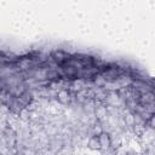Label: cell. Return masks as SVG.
<instances>
[{"instance_id":"obj_1","label":"cell","mask_w":155,"mask_h":155,"mask_svg":"<svg viewBox=\"0 0 155 155\" xmlns=\"http://www.w3.org/2000/svg\"><path fill=\"white\" fill-rule=\"evenodd\" d=\"M98 139H99L101 148H102V147H109V145H110V137H109L107 133H101V134L98 136Z\"/></svg>"},{"instance_id":"obj_2","label":"cell","mask_w":155,"mask_h":155,"mask_svg":"<svg viewBox=\"0 0 155 155\" xmlns=\"http://www.w3.org/2000/svg\"><path fill=\"white\" fill-rule=\"evenodd\" d=\"M57 97H58V101H59L61 103H63V104L69 101V93H68V91H65V90H61V91L58 92Z\"/></svg>"},{"instance_id":"obj_3","label":"cell","mask_w":155,"mask_h":155,"mask_svg":"<svg viewBox=\"0 0 155 155\" xmlns=\"http://www.w3.org/2000/svg\"><path fill=\"white\" fill-rule=\"evenodd\" d=\"M88 145H90V148H92V149L101 148V144H99V139H98V137H92V138L90 139V142H88Z\"/></svg>"}]
</instances>
